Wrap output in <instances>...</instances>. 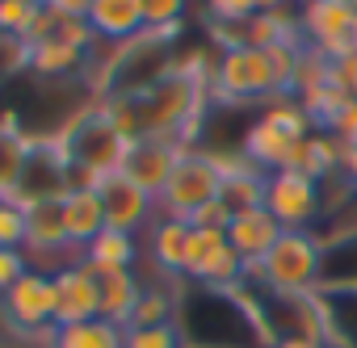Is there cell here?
<instances>
[{
  "label": "cell",
  "instance_id": "obj_1",
  "mask_svg": "<svg viewBox=\"0 0 357 348\" xmlns=\"http://www.w3.org/2000/svg\"><path fill=\"white\" fill-rule=\"evenodd\" d=\"M324 239L315 231H282V239L261 260V285L273 298H311L324 285Z\"/></svg>",
  "mask_w": 357,
  "mask_h": 348
},
{
  "label": "cell",
  "instance_id": "obj_2",
  "mask_svg": "<svg viewBox=\"0 0 357 348\" xmlns=\"http://www.w3.org/2000/svg\"><path fill=\"white\" fill-rule=\"evenodd\" d=\"M206 97L219 101V105H244V101L269 105L273 97H286V93L278 84L269 51H261V47H231V51L219 55Z\"/></svg>",
  "mask_w": 357,
  "mask_h": 348
},
{
  "label": "cell",
  "instance_id": "obj_3",
  "mask_svg": "<svg viewBox=\"0 0 357 348\" xmlns=\"http://www.w3.org/2000/svg\"><path fill=\"white\" fill-rule=\"evenodd\" d=\"M219 185H223V177H219V168H215V155L206 147H185L155 206H160L164 219L190 223L206 202L219 198Z\"/></svg>",
  "mask_w": 357,
  "mask_h": 348
},
{
  "label": "cell",
  "instance_id": "obj_4",
  "mask_svg": "<svg viewBox=\"0 0 357 348\" xmlns=\"http://www.w3.org/2000/svg\"><path fill=\"white\" fill-rule=\"evenodd\" d=\"M0 319L9 323V331L38 340L51 348L55 335V273L51 269H30L5 298H0Z\"/></svg>",
  "mask_w": 357,
  "mask_h": 348
},
{
  "label": "cell",
  "instance_id": "obj_5",
  "mask_svg": "<svg viewBox=\"0 0 357 348\" xmlns=\"http://www.w3.org/2000/svg\"><path fill=\"white\" fill-rule=\"evenodd\" d=\"M298 22L311 51L324 59H344L357 51V9L349 0H298Z\"/></svg>",
  "mask_w": 357,
  "mask_h": 348
},
{
  "label": "cell",
  "instance_id": "obj_6",
  "mask_svg": "<svg viewBox=\"0 0 357 348\" xmlns=\"http://www.w3.org/2000/svg\"><path fill=\"white\" fill-rule=\"evenodd\" d=\"M265 210L282 223V231H311V223L324 214V185L294 172V168L269 172Z\"/></svg>",
  "mask_w": 357,
  "mask_h": 348
},
{
  "label": "cell",
  "instance_id": "obj_7",
  "mask_svg": "<svg viewBox=\"0 0 357 348\" xmlns=\"http://www.w3.org/2000/svg\"><path fill=\"white\" fill-rule=\"evenodd\" d=\"M185 281H194L202 290H236L244 281V260L227 244V231H211V227H194L190 231Z\"/></svg>",
  "mask_w": 357,
  "mask_h": 348
},
{
  "label": "cell",
  "instance_id": "obj_8",
  "mask_svg": "<svg viewBox=\"0 0 357 348\" xmlns=\"http://www.w3.org/2000/svg\"><path fill=\"white\" fill-rule=\"evenodd\" d=\"M22 252L30 256L34 269H51V273L59 264H68V260H80V252L68 239L59 202H38V206L26 210V244H22Z\"/></svg>",
  "mask_w": 357,
  "mask_h": 348
},
{
  "label": "cell",
  "instance_id": "obj_9",
  "mask_svg": "<svg viewBox=\"0 0 357 348\" xmlns=\"http://www.w3.org/2000/svg\"><path fill=\"white\" fill-rule=\"evenodd\" d=\"M181 143H172V139H135V143H126V155H122V177H130L143 193H151L155 202H160V193H164V185H168V177H172V168H176V159H181Z\"/></svg>",
  "mask_w": 357,
  "mask_h": 348
},
{
  "label": "cell",
  "instance_id": "obj_10",
  "mask_svg": "<svg viewBox=\"0 0 357 348\" xmlns=\"http://www.w3.org/2000/svg\"><path fill=\"white\" fill-rule=\"evenodd\" d=\"M97 193L105 202V223L114 231H126V235H139L155 223L160 206L151 193H143L130 177H122V172H109L105 181H97Z\"/></svg>",
  "mask_w": 357,
  "mask_h": 348
},
{
  "label": "cell",
  "instance_id": "obj_11",
  "mask_svg": "<svg viewBox=\"0 0 357 348\" xmlns=\"http://www.w3.org/2000/svg\"><path fill=\"white\" fill-rule=\"evenodd\" d=\"M101 319L97 273L84 260H68L55 269V323H84Z\"/></svg>",
  "mask_w": 357,
  "mask_h": 348
},
{
  "label": "cell",
  "instance_id": "obj_12",
  "mask_svg": "<svg viewBox=\"0 0 357 348\" xmlns=\"http://www.w3.org/2000/svg\"><path fill=\"white\" fill-rule=\"evenodd\" d=\"M278 239H282V223H278V219H273L265 206H252V210H240V214H231L227 244L236 248V256H240L244 264H261Z\"/></svg>",
  "mask_w": 357,
  "mask_h": 348
},
{
  "label": "cell",
  "instance_id": "obj_13",
  "mask_svg": "<svg viewBox=\"0 0 357 348\" xmlns=\"http://www.w3.org/2000/svg\"><path fill=\"white\" fill-rule=\"evenodd\" d=\"M59 206H63V227H68V239H72L76 252H84L109 227L105 223V202H101L97 185H72L59 198Z\"/></svg>",
  "mask_w": 357,
  "mask_h": 348
},
{
  "label": "cell",
  "instance_id": "obj_14",
  "mask_svg": "<svg viewBox=\"0 0 357 348\" xmlns=\"http://www.w3.org/2000/svg\"><path fill=\"white\" fill-rule=\"evenodd\" d=\"M84 22H89V30L97 34L101 47H122V42H130L147 30L139 0H93Z\"/></svg>",
  "mask_w": 357,
  "mask_h": 348
},
{
  "label": "cell",
  "instance_id": "obj_15",
  "mask_svg": "<svg viewBox=\"0 0 357 348\" xmlns=\"http://www.w3.org/2000/svg\"><path fill=\"white\" fill-rule=\"evenodd\" d=\"M190 223H181V219H164V214H155V223L147 227V256H151V264L164 273V277H181L185 281V260H190Z\"/></svg>",
  "mask_w": 357,
  "mask_h": 348
},
{
  "label": "cell",
  "instance_id": "obj_16",
  "mask_svg": "<svg viewBox=\"0 0 357 348\" xmlns=\"http://www.w3.org/2000/svg\"><path fill=\"white\" fill-rule=\"evenodd\" d=\"M290 168L303 172V177H311V181H319V185L340 177V143H336V134L311 130L307 139H298L294 155H290Z\"/></svg>",
  "mask_w": 357,
  "mask_h": 348
},
{
  "label": "cell",
  "instance_id": "obj_17",
  "mask_svg": "<svg viewBox=\"0 0 357 348\" xmlns=\"http://www.w3.org/2000/svg\"><path fill=\"white\" fill-rule=\"evenodd\" d=\"M294 143L298 139H290V134H282L273 122H265V118H257L248 130H244V143H240V151L261 168V172H282V168H290V155H294Z\"/></svg>",
  "mask_w": 357,
  "mask_h": 348
},
{
  "label": "cell",
  "instance_id": "obj_18",
  "mask_svg": "<svg viewBox=\"0 0 357 348\" xmlns=\"http://www.w3.org/2000/svg\"><path fill=\"white\" fill-rule=\"evenodd\" d=\"M97 298H101V319L126 327L135 319V306L143 298V281L135 277V269H114V273H97Z\"/></svg>",
  "mask_w": 357,
  "mask_h": 348
},
{
  "label": "cell",
  "instance_id": "obj_19",
  "mask_svg": "<svg viewBox=\"0 0 357 348\" xmlns=\"http://www.w3.org/2000/svg\"><path fill=\"white\" fill-rule=\"evenodd\" d=\"M97 51H80V47H68V42H34L26 47V68L34 76H47V80H63V76H80L89 72Z\"/></svg>",
  "mask_w": 357,
  "mask_h": 348
},
{
  "label": "cell",
  "instance_id": "obj_20",
  "mask_svg": "<svg viewBox=\"0 0 357 348\" xmlns=\"http://www.w3.org/2000/svg\"><path fill=\"white\" fill-rule=\"evenodd\" d=\"M80 260L93 269V273H114V269H135V260H139V239L135 235H126V231H114V227H105L84 252H80Z\"/></svg>",
  "mask_w": 357,
  "mask_h": 348
},
{
  "label": "cell",
  "instance_id": "obj_21",
  "mask_svg": "<svg viewBox=\"0 0 357 348\" xmlns=\"http://www.w3.org/2000/svg\"><path fill=\"white\" fill-rule=\"evenodd\" d=\"M122 331L109 319H84V323H59L51 335V348H122Z\"/></svg>",
  "mask_w": 357,
  "mask_h": 348
},
{
  "label": "cell",
  "instance_id": "obj_22",
  "mask_svg": "<svg viewBox=\"0 0 357 348\" xmlns=\"http://www.w3.org/2000/svg\"><path fill=\"white\" fill-rule=\"evenodd\" d=\"M176 306H181V294H176L172 285L155 281V285H143V298L135 306V327H151V323H176ZM126 323V327H130Z\"/></svg>",
  "mask_w": 357,
  "mask_h": 348
},
{
  "label": "cell",
  "instance_id": "obj_23",
  "mask_svg": "<svg viewBox=\"0 0 357 348\" xmlns=\"http://www.w3.org/2000/svg\"><path fill=\"white\" fill-rule=\"evenodd\" d=\"M122 348H185V335L176 323H151V327H126Z\"/></svg>",
  "mask_w": 357,
  "mask_h": 348
},
{
  "label": "cell",
  "instance_id": "obj_24",
  "mask_svg": "<svg viewBox=\"0 0 357 348\" xmlns=\"http://www.w3.org/2000/svg\"><path fill=\"white\" fill-rule=\"evenodd\" d=\"M286 5L290 0H206V13H211V22H248L257 13H273Z\"/></svg>",
  "mask_w": 357,
  "mask_h": 348
},
{
  "label": "cell",
  "instance_id": "obj_25",
  "mask_svg": "<svg viewBox=\"0 0 357 348\" xmlns=\"http://www.w3.org/2000/svg\"><path fill=\"white\" fill-rule=\"evenodd\" d=\"M38 9H43L38 0H0V34L5 38H26Z\"/></svg>",
  "mask_w": 357,
  "mask_h": 348
},
{
  "label": "cell",
  "instance_id": "obj_26",
  "mask_svg": "<svg viewBox=\"0 0 357 348\" xmlns=\"http://www.w3.org/2000/svg\"><path fill=\"white\" fill-rule=\"evenodd\" d=\"M22 244H26V210L0 198V248H22Z\"/></svg>",
  "mask_w": 357,
  "mask_h": 348
},
{
  "label": "cell",
  "instance_id": "obj_27",
  "mask_svg": "<svg viewBox=\"0 0 357 348\" xmlns=\"http://www.w3.org/2000/svg\"><path fill=\"white\" fill-rule=\"evenodd\" d=\"M30 269H34V264H30V256H26L22 248H0V298H5Z\"/></svg>",
  "mask_w": 357,
  "mask_h": 348
},
{
  "label": "cell",
  "instance_id": "obj_28",
  "mask_svg": "<svg viewBox=\"0 0 357 348\" xmlns=\"http://www.w3.org/2000/svg\"><path fill=\"white\" fill-rule=\"evenodd\" d=\"M139 5H143L147 26H176V22H185L190 0H139Z\"/></svg>",
  "mask_w": 357,
  "mask_h": 348
},
{
  "label": "cell",
  "instance_id": "obj_29",
  "mask_svg": "<svg viewBox=\"0 0 357 348\" xmlns=\"http://www.w3.org/2000/svg\"><path fill=\"white\" fill-rule=\"evenodd\" d=\"M190 227H211V231H227V227H231V206L215 198V202H206V206H202V210H198V214L190 219Z\"/></svg>",
  "mask_w": 357,
  "mask_h": 348
},
{
  "label": "cell",
  "instance_id": "obj_30",
  "mask_svg": "<svg viewBox=\"0 0 357 348\" xmlns=\"http://www.w3.org/2000/svg\"><path fill=\"white\" fill-rule=\"evenodd\" d=\"M332 80H336L353 101H357V51H349L344 59H336V63H332Z\"/></svg>",
  "mask_w": 357,
  "mask_h": 348
},
{
  "label": "cell",
  "instance_id": "obj_31",
  "mask_svg": "<svg viewBox=\"0 0 357 348\" xmlns=\"http://www.w3.org/2000/svg\"><path fill=\"white\" fill-rule=\"evenodd\" d=\"M38 5H47L51 13H63V17H89L93 0H38Z\"/></svg>",
  "mask_w": 357,
  "mask_h": 348
},
{
  "label": "cell",
  "instance_id": "obj_32",
  "mask_svg": "<svg viewBox=\"0 0 357 348\" xmlns=\"http://www.w3.org/2000/svg\"><path fill=\"white\" fill-rule=\"evenodd\" d=\"M0 348H47V344H38V340H26V335L9 331V323L0 319Z\"/></svg>",
  "mask_w": 357,
  "mask_h": 348
},
{
  "label": "cell",
  "instance_id": "obj_33",
  "mask_svg": "<svg viewBox=\"0 0 357 348\" xmlns=\"http://www.w3.org/2000/svg\"><path fill=\"white\" fill-rule=\"evenodd\" d=\"M269 348H328L324 340H311V335H278Z\"/></svg>",
  "mask_w": 357,
  "mask_h": 348
},
{
  "label": "cell",
  "instance_id": "obj_34",
  "mask_svg": "<svg viewBox=\"0 0 357 348\" xmlns=\"http://www.w3.org/2000/svg\"><path fill=\"white\" fill-rule=\"evenodd\" d=\"M349 5H353V9H357V0H349Z\"/></svg>",
  "mask_w": 357,
  "mask_h": 348
}]
</instances>
